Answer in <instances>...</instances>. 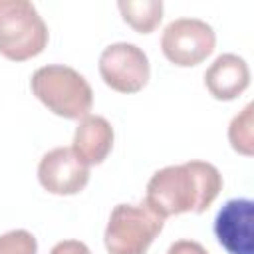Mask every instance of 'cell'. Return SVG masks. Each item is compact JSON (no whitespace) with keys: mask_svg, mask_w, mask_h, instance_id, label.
I'll return each mask as SVG.
<instances>
[{"mask_svg":"<svg viewBox=\"0 0 254 254\" xmlns=\"http://www.w3.org/2000/svg\"><path fill=\"white\" fill-rule=\"evenodd\" d=\"M222 190L220 171L206 161H187L159 169L147 183L145 202L161 218L204 212Z\"/></svg>","mask_w":254,"mask_h":254,"instance_id":"1","label":"cell"},{"mask_svg":"<svg viewBox=\"0 0 254 254\" xmlns=\"http://www.w3.org/2000/svg\"><path fill=\"white\" fill-rule=\"evenodd\" d=\"M30 87L52 113L65 119H83L93 105L91 85L69 65L50 64L38 67L30 79Z\"/></svg>","mask_w":254,"mask_h":254,"instance_id":"2","label":"cell"},{"mask_svg":"<svg viewBox=\"0 0 254 254\" xmlns=\"http://www.w3.org/2000/svg\"><path fill=\"white\" fill-rule=\"evenodd\" d=\"M48 44V26L28 0H0V54L14 62L38 56Z\"/></svg>","mask_w":254,"mask_h":254,"instance_id":"3","label":"cell"},{"mask_svg":"<svg viewBox=\"0 0 254 254\" xmlns=\"http://www.w3.org/2000/svg\"><path fill=\"white\" fill-rule=\"evenodd\" d=\"M163 224L165 218L155 214L145 200L139 204H117L105 228V248L109 254H145L163 230Z\"/></svg>","mask_w":254,"mask_h":254,"instance_id":"4","label":"cell"},{"mask_svg":"<svg viewBox=\"0 0 254 254\" xmlns=\"http://www.w3.org/2000/svg\"><path fill=\"white\" fill-rule=\"evenodd\" d=\"M216 44L210 24L200 18H177L169 22L161 36V50L165 58L181 67L196 65L206 60Z\"/></svg>","mask_w":254,"mask_h":254,"instance_id":"5","label":"cell"},{"mask_svg":"<svg viewBox=\"0 0 254 254\" xmlns=\"http://www.w3.org/2000/svg\"><path fill=\"white\" fill-rule=\"evenodd\" d=\"M99 73L103 81L119 93H137L149 81L147 54L129 42L107 46L99 56Z\"/></svg>","mask_w":254,"mask_h":254,"instance_id":"6","label":"cell"},{"mask_svg":"<svg viewBox=\"0 0 254 254\" xmlns=\"http://www.w3.org/2000/svg\"><path fill=\"white\" fill-rule=\"evenodd\" d=\"M38 179L52 194H77L89 181V167L71 147H56L42 157Z\"/></svg>","mask_w":254,"mask_h":254,"instance_id":"7","label":"cell"},{"mask_svg":"<svg viewBox=\"0 0 254 254\" xmlns=\"http://www.w3.org/2000/svg\"><path fill=\"white\" fill-rule=\"evenodd\" d=\"M214 234L228 254H254V202L230 198L216 212Z\"/></svg>","mask_w":254,"mask_h":254,"instance_id":"8","label":"cell"},{"mask_svg":"<svg viewBox=\"0 0 254 254\" xmlns=\"http://www.w3.org/2000/svg\"><path fill=\"white\" fill-rule=\"evenodd\" d=\"M250 83V69L244 58L236 54H220L204 71V85L214 99L230 101L238 97Z\"/></svg>","mask_w":254,"mask_h":254,"instance_id":"9","label":"cell"},{"mask_svg":"<svg viewBox=\"0 0 254 254\" xmlns=\"http://www.w3.org/2000/svg\"><path fill=\"white\" fill-rule=\"evenodd\" d=\"M113 147V127L101 115H85L73 133V153L89 167L99 165L111 153Z\"/></svg>","mask_w":254,"mask_h":254,"instance_id":"10","label":"cell"},{"mask_svg":"<svg viewBox=\"0 0 254 254\" xmlns=\"http://www.w3.org/2000/svg\"><path fill=\"white\" fill-rule=\"evenodd\" d=\"M117 8L121 10L123 20L141 34L153 32L163 18L161 0H119Z\"/></svg>","mask_w":254,"mask_h":254,"instance_id":"11","label":"cell"},{"mask_svg":"<svg viewBox=\"0 0 254 254\" xmlns=\"http://www.w3.org/2000/svg\"><path fill=\"white\" fill-rule=\"evenodd\" d=\"M252 109L254 105L248 103L232 121L228 127V139L234 151H238L240 155L250 157L254 153L252 143H254V135H252Z\"/></svg>","mask_w":254,"mask_h":254,"instance_id":"12","label":"cell"},{"mask_svg":"<svg viewBox=\"0 0 254 254\" xmlns=\"http://www.w3.org/2000/svg\"><path fill=\"white\" fill-rule=\"evenodd\" d=\"M38 242L32 232L18 228L0 234V254H36Z\"/></svg>","mask_w":254,"mask_h":254,"instance_id":"13","label":"cell"},{"mask_svg":"<svg viewBox=\"0 0 254 254\" xmlns=\"http://www.w3.org/2000/svg\"><path fill=\"white\" fill-rule=\"evenodd\" d=\"M167 254H208L200 242L194 240H177L169 246Z\"/></svg>","mask_w":254,"mask_h":254,"instance_id":"14","label":"cell"},{"mask_svg":"<svg viewBox=\"0 0 254 254\" xmlns=\"http://www.w3.org/2000/svg\"><path fill=\"white\" fill-rule=\"evenodd\" d=\"M50 254H91V250L79 240H62L50 250Z\"/></svg>","mask_w":254,"mask_h":254,"instance_id":"15","label":"cell"}]
</instances>
